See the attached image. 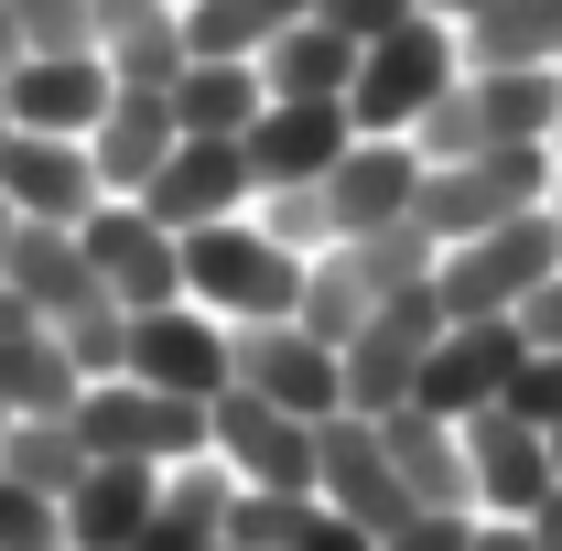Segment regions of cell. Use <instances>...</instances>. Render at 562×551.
Returning a JSON list of instances; mask_svg holds the SVG:
<instances>
[{"instance_id": "obj_1", "label": "cell", "mask_w": 562, "mask_h": 551, "mask_svg": "<svg viewBox=\"0 0 562 551\" xmlns=\"http://www.w3.org/2000/svg\"><path fill=\"white\" fill-rule=\"evenodd\" d=\"M552 140H487L476 162H422V195H412V227L432 249H454V238H487L508 216L552 206Z\"/></svg>"}, {"instance_id": "obj_2", "label": "cell", "mask_w": 562, "mask_h": 551, "mask_svg": "<svg viewBox=\"0 0 562 551\" xmlns=\"http://www.w3.org/2000/svg\"><path fill=\"white\" fill-rule=\"evenodd\" d=\"M184 303H206L216 325H281L303 303V260L281 249L260 216L184 227Z\"/></svg>"}, {"instance_id": "obj_3", "label": "cell", "mask_w": 562, "mask_h": 551, "mask_svg": "<svg viewBox=\"0 0 562 551\" xmlns=\"http://www.w3.org/2000/svg\"><path fill=\"white\" fill-rule=\"evenodd\" d=\"M562 271V216L530 206L487 227V238H454V249H432V303H443V325H476V314H519L541 281Z\"/></svg>"}, {"instance_id": "obj_4", "label": "cell", "mask_w": 562, "mask_h": 551, "mask_svg": "<svg viewBox=\"0 0 562 551\" xmlns=\"http://www.w3.org/2000/svg\"><path fill=\"white\" fill-rule=\"evenodd\" d=\"M465 76V44H454V22L443 11H412V22H390L379 44H357V87H347V120L357 131H401Z\"/></svg>"}, {"instance_id": "obj_5", "label": "cell", "mask_w": 562, "mask_h": 551, "mask_svg": "<svg viewBox=\"0 0 562 551\" xmlns=\"http://www.w3.org/2000/svg\"><path fill=\"white\" fill-rule=\"evenodd\" d=\"M76 432H87V454L184 465V454H216V401H173V390H140V379H87Z\"/></svg>"}, {"instance_id": "obj_6", "label": "cell", "mask_w": 562, "mask_h": 551, "mask_svg": "<svg viewBox=\"0 0 562 551\" xmlns=\"http://www.w3.org/2000/svg\"><path fill=\"white\" fill-rule=\"evenodd\" d=\"M76 238H87V271H98V292H109V303H131V314L184 303V238L140 206V195H98Z\"/></svg>"}, {"instance_id": "obj_7", "label": "cell", "mask_w": 562, "mask_h": 551, "mask_svg": "<svg viewBox=\"0 0 562 551\" xmlns=\"http://www.w3.org/2000/svg\"><path fill=\"white\" fill-rule=\"evenodd\" d=\"M432 336H443V303H432V281H412V292H390L368 325H357L347 346H336V368H347V412H401L422 390V357H432Z\"/></svg>"}, {"instance_id": "obj_8", "label": "cell", "mask_w": 562, "mask_h": 551, "mask_svg": "<svg viewBox=\"0 0 562 551\" xmlns=\"http://www.w3.org/2000/svg\"><path fill=\"white\" fill-rule=\"evenodd\" d=\"M314 497L347 508L368 541L412 519V486H401V465H390V443H379L368 412H325V421H314Z\"/></svg>"}, {"instance_id": "obj_9", "label": "cell", "mask_w": 562, "mask_h": 551, "mask_svg": "<svg viewBox=\"0 0 562 551\" xmlns=\"http://www.w3.org/2000/svg\"><path fill=\"white\" fill-rule=\"evenodd\" d=\"M227 357H238V390H260V401H281V412L325 421L347 412V368H336V346L314 336V325H227Z\"/></svg>"}, {"instance_id": "obj_10", "label": "cell", "mask_w": 562, "mask_h": 551, "mask_svg": "<svg viewBox=\"0 0 562 551\" xmlns=\"http://www.w3.org/2000/svg\"><path fill=\"white\" fill-rule=\"evenodd\" d=\"M519 357H530V336H519V314H476V325H443L432 336V357H422V412L443 421H476L487 401H508V379H519Z\"/></svg>"}, {"instance_id": "obj_11", "label": "cell", "mask_w": 562, "mask_h": 551, "mask_svg": "<svg viewBox=\"0 0 562 551\" xmlns=\"http://www.w3.org/2000/svg\"><path fill=\"white\" fill-rule=\"evenodd\" d=\"M216 465L238 486H281V497H314V421L260 401V390H216Z\"/></svg>"}, {"instance_id": "obj_12", "label": "cell", "mask_w": 562, "mask_h": 551, "mask_svg": "<svg viewBox=\"0 0 562 551\" xmlns=\"http://www.w3.org/2000/svg\"><path fill=\"white\" fill-rule=\"evenodd\" d=\"M131 379L140 390H173V401H216L238 379L227 325H216L206 303H151V314H131Z\"/></svg>"}, {"instance_id": "obj_13", "label": "cell", "mask_w": 562, "mask_h": 551, "mask_svg": "<svg viewBox=\"0 0 562 551\" xmlns=\"http://www.w3.org/2000/svg\"><path fill=\"white\" fill-rule=\"evenodd\" d=\"M249 195H260L249 151H238V140H206V131H184L162 151V173L140 184V206L162 216L173 238H184V227H216V216H249Z\"/></svg>"}, {"instance_id": "obj_14", "label": "cell", "mask_w": 562, "mask_h": 551, "mask_svg": "<svg viewBox=\"0 0 562 551\" xmlns=\"http://www.w3.org/2000/svg\"><path fill=\"white\" fill-rule=\"evenodd\" d=\"M422 195V151L401 131H357L325 173V206H336V238H379V227H412Z\"/></svg>"}, {"instance_id": "obj_15", "label": "cell", "mask_w": 562, "mask_h": 551, "mask_svg": "<svg viewBox=\"0 0 562 551\" xmlns=\"http://www.w3.org/2000/svg\"><path fill=\"white\" fill-rule=\"evenodd\" d=\"M347 140H357L347 98H260V120L238 131V151H249L260 184H325Z\"/></svg>"}, {"instance_id": "obj_16", "label": "cell", "mask_w": 562, "mask_h": 551, "mask_svg": "<svg viewBox=\"0 0 562 551\" xmlns=\"http://www.w3.org/2000/svg\"><path fill=\"white\" fill-rule=\"evenodd\" d=\"M465 476H476V519H530L541 508V486H552V443H541V421H519L508 401L465 421Z\"/></svg>"}, {"instance_id": "obj_17", "label": "cell", "mask_w": 562, "mask_h": 551, "mask_svg": "<svg viewBox=\"0 0 562 551\" xmlns=\"http://www.w3.org/2000/svg\"><path fill=\"white\" fill-rule=\"evenodd\" d=\"M0 87H11V120H22V131H66V140H87L98 109L120 98V76H109L98 44H87V55H11Z\"/></svg>"}, {"instance_id": "obj_18", "label": "cell", "mask_w": 562, "mask_h": 551, "mask_svg": "<svg viewBox=\"0 0 562 551\" xmlns=\"http://www.w3.org/2000/svg\"><path fill=\"white\" fill-rule=\"evenodd\" d=\"M0 195H11V216L87 227V206H98L109 184H98L87 140H66V131H11V151H0Z\"/></svg>"}, {"instance_id": "obj_19", "label": "cell", "mask_w": 562, "mask_h": 551, "mask_svg": "<svg viewBox=\"0 0 562 551\" xmlns=\"http://www.w3.org/2000/svg\"><path fill=\"white\" fill-rule=\"evenodd\" d=\"M379 443H390V465H401V486H412V508H476V476H465V421L401 401V412H379Z\"/></svg>"}, {"instance_id": "obj_20", "label": "cell", "mask_w": 562, "mask_h": 551, "mask_svg": "<svg viewBox=\"0 0 562 551\" xmlns=\"http://www.w3.org/2000/svg\"><path fill=\"white\" fill-rule=\"evenodd\" d=\"M184 140L173 120V98H151V87H120L109 109H98V131H87V162H98V184L109 195H140L151 173H162V151Z\"/></svg>"}, {"instance_id": "obj_21", "label": "cell", "mask_w": 562, "mask_h": 551, "mask_svg": "<svg viewBox=\"0 0 562 551\" xmlns=\"http://www.w3.org/2000/svg\"><path fill=\"white\" fill-rule=\"evenodd\" d=\"M0 390H11V412H76V390H87L55 314H33L22 292H0Z\"/></svg>"}, {"instance_id": "obj_22", "label": "cell", "mask_w": 562, "mask_h": 551, "mask_svg": "<svg viewBox=\"0 0 562 551\" xmlns=\"http://www.w3.org/2000/svg\"><path fill=\"white\" fill-rule=\"evenodd\" d=\"M162 497V465H131V454H98L87 476L66 486V551H131V530Z\"/></svg>"}, {"instance_id": "obj_23", "label": "cell", "mask_w": 562, "mask_h": 551, "mask_svg": "<svg viewBox=\"0 0 562 551\" xmlns=\"http://www.w3.org/2000/svg\"><path fill=\"white\" fill-rule=\"evenodd\" d=\"M0 292H22L33 314H87L98 303V271H87V238L76 227H55V216H22L11 227V271H0Z\"/></svg>"}, {"instance_id": "obj_24", "label": "cell", "mask_w": 562, "mask_h": 551, "mask_svg": "<svg viewBox=\"0 0 562 551\" xmlns=\"http://www.w3.org/2000/svg\"><path fill=\"white\" fill-rule=\"evenodd\" d=\"M227 497H238V476H227L216 454L162 465V497H151V519L131 530V551H216V530H227Z\"/></svg>"}, {"instance_id": "obj_25", "label": "cell", "mask_w": 562, "mask_h": 551, "mask_svg": "<svg viewBox=\"0 0 562 551\" xmlns=\"http://www.w3.org/2000/svg\"><path fill=\"white\" fill-rule=\"evenodd\" d=\"M260 87H271V98H347L357 87V33H336L325 11L281 22L271 44H260Z\"/></svg>"}, {"instance_id": "obj_26", "label": "cell", "mask_w": 562, "mask_h": 551, "mask_svg": "<svg viewBox=\"0 0 562 551\" xmlns=\"http://www.w3.org/2000/svg\"><path fill=\"white\" fill-rule=\"evenodd\" d=\"M260 55H184V76H173V120L206 140H238L249 120H260Z\"/></svg>"}, {"instance_id": "obj_27", "label": "cell", "mask_w": 562, "mask_h": 551, "mask_svg": "<svg viewBox=\"0 0 562 551\" xmlns=\"http://www.w3.org/2000/svg\"><path fill=\"white\" fill-rule=\"evenodd\" d=\"M98 454H87V432H76V412H11L0 421V476L33 486V497H55L66 508V486L87 476Z\"/></svg>"}, {"instance_id": "obj_28", "label": "cell", "mask_w": 562, "mask_h": 551, "mask_svg": "<svg viewBox=\"0 0 562 551\" xmlns=\"http://www.w3.org/2000/svg\"><path fill=\"white\" fill-rule=\"evenodd\" d=\"M465 66H562V0H487L476 22H454Z\"/></svg>"}, {"instance_id": "obj_29", "label": "cell", "mask_w": 562, "mask_h": 551, "mask_svg": "<svg viewBox=\"0 0 562 551\" xmlns=\"http://www.w3.org/2000/svg\"><path fill=\"white\" fill-rule=\"evenodd\" d=\"M465 76H476L487 140H552L562 131V66H465Z\"/></svg>"}, {"instance_id": "obj_30", "label": "cell", "mask_w": 562, "mask_h": 551, "mask_svg": "<svg viewBox=\"0 0 562 551\" xmlns=\"http://www.w3.org/2000/svg\"><path fill=\"white\" fill-rule=\"evenodd\" d=\"M368 314H379V292H368V271H357V249H347V238L314 249V260H303V303H292V325H314L325 346H347Z\"/></svg>"}, {"instance_id": "obj_31", "label": "cell", "mask_w": 562, "mask_h": 551, "mask_svg": "<svg viewBox=\"0 0 562 551\" xmlns=\"http://www.w3.org/2000/svg\"><path fill=\"white\" fill-rule=\"evenodd\" d=\"M412 151H422V162H476V151H487V109H476V76H454V87H443V98H432V109L412 120Z\"/></svg>"}, {"instance_id": "obj_32", "label": "cell", "mask_w": 562, "mask_h": 551, "mask_svg": "<svg viewBox=\"0 0 562 551\" xmlns=\"http://www.w3.org/2000/svg\"><path fill=\"white\" fill-rule=\"evenodd\" d=\"M249 216L271 227L292 260H314V249H336V206H325V184H260L249 195Z\"/></svg>"}, {"instance_id": "obj_33", "label": "cell", "mask_w": 562, "mask_h": 551, "mask_svg": "<svg viewBox=\"0 0 562 551\" xmlns=\"http://www.w3.org/2000/svg\"><path fill=\"white\" fill-rule=\"evenodd\" d=\"M55 336H66L76 379H131V303H109V292H98V303H87V314H66Z\"/></svg>"}, {"instance_id": "obj_34", "label": "cell", "mask_w": 562, "mask_h": 551, "mask_svg": "<svg viewBox=\"0 0 562 551\" xmlns=\"http://www.w3.org/2000/svg\"><path fill=\"white\" fill-rule=\"evenodd\" d=\"M109 76L173 98V76H184V22H151V33H131V44H109Z\"/></svg>"}, {"instance_id": "obj_35", "label": "cell", "mask_w": 562, "mask_h": 551, "mask_svg": "<svg viewBox=\"0 0 562 551\" xmlns=\"http://www.w3.org/2000/svg\"><path fill=\"white\" fill-rule=\"evenodd\" d=\"M11 22H22V55H87L98 44L87 0H11Z\"/></svg>"}, {"instance_id": "obj_36", "label": "cell", "mask_w": 562, "mask_h": 551, "mask_svg": "<svg viewBox=\"0 0 562 551\" xmlns=\"http://www.w3.org/2000/svg\"><path fill=\"white\" fill-rule=\"evenodd\" d=\"M0 551H66V508L0 476Z\"/></svg>"}, {"instance_id": "obj_37", "label": "cell", "mask_w": 562, "mask_h": 551, "mask_svg": "<svg viewBox=\"0 0 562 551\" xmlns=\"http://www.w3.org/2000/svg\"><path fill=\"white\" fill-rule=\"evenodd\" d=\"M508 412L541 421V432L562 421V346H530V357H519V379H508Z\"/></svg>"}, {"instance_id": "obj_38", "label": "cell", "mask_w": 562, "mask_h": 551, "mask_svg": "<svg viewBox=\"0 0 562 551\" xmlns=\"http://www.w3.org/2000/svg\"><path fill=\"white\" fill-rule=\"evenodd\" d=\"M281 551H379V541L357 530L347 508H325V497H303V508H292V530H281Z\"/></svg>"}, {"instance_id": "obj_39", "label": "cell", "mask_w": 562, "mask_h": 551, "mask_svg": "<svg viewBox=\"0 0 562 551\" xmlns=\"http://www.w3.org/2000/svg\"><path fill=\"white\" fill-rule=\"evenodd\" d=\"M476 530V508H412L401 530H379V551H465Z\"/></svg>"}, {"instance_id": "obj_40", "label": "cell", "mask_w": 562, "mask_h": 551, "mask_svg": "<svg viewBox=\"0 0 562 551\" xmlns=\"http://www.w3.org/2000/svg\"><path fill=\"white\" fill-rule=\"evenodd\" d=\"M87 22H98V55H109V44H131L151 22H173V0H87Z\"/></svg>"}, {"instance_id": "obj_41", "label": "cell", "mask_w": 562, "mask_h": 551, "mask_svg": "<svg viewBox=\"0 0 562 551\" xmlns=\"http://www.w3.org/2000/svg\"><path fill=\"white\" fill-rule=\"evenodd\" d=\"M314 11H325V22H336V33H357V44H379V33H390V22H412L422 0H314Z\"/></svg>"}, {"instance_id": "obj_42", "label": "cell", "mask_w": 562, "mask_h": 551, "mask_svg": "<svg viewBox=\"0 0 562 551\" xmlns=\"http://www.w3.org/2000/svg\"><path fill=\"white\" fill-rule=\"evenodd\" d=\"M519 336H530V346H562V271L541 281L530 303H519Z\"/></svg>"}, {"instance_id": "obj_43", "label": "cell", "mask_w": 562, "mask_h": 551, "mask_svg": "<svg viewBox=\"0 0 562 551\" xmlns=\"http://www.w3.org/2000/svg\"><path fill=\"white\" fill-rule=\"evenodd\" d=\"M519 530H530V551H562V476L541 486V508H530V519H519Z\"/></svg>"}, {"instance_id": "obj_44", "label": "cell", "mask_w": 562, "mask_h": 551, "mask_svg": "<svg viewBox=\"0 0 562 551\" xmlns=\"http://www.w3.org/2000/svg\"><path fill=\"white\" fill-rule=\"evenodd\" d=\"M465 551H530V530H519V519H476V530H465Z\"/></svg>"}, {"instance_id": "obj_45", "label": "cell", "mask_w": 562, "mask_h": 551, "mask_svg": "<svg viewBox=\"0 0 562 551\" xmlns=\"http://www.w3.org/2000/svg\"><path fill=\"white\" fill-rule=\"evenodd\" d=\"M11 55H22V22H11V0H0V66H11Z\"/></svg>"}, {"instance_id": "obj_46", "label": "cell", "mask_w": 562, "mask_h": 551, "mask_svg": "<svg viewBox=\"0 0 562 551\" xmlns=\"http://www.w3.org/2000/svg\"><path fill=\"white\" fill-rule=\"evenodd\" d=\"M422 11H443V22H476V11H487V0H422Z\"/></svg>"}, {"instance_id": "obj_47", "label": "cell", "mask_w": 562, "mask_h": 551, "mask_svg": "<svg viewBox=\"0 0 562 551\" xmlns=\"http://www.w3.org/2000/svg\"><path fill=\"white\" fill-rule=\"evenodd\" d=\"M11 227H22V216H11V195H0V271H11Z\"/></svg>"}, {"instance_id": "obj_48", "label": "cell", "mask_w": 562, "mask_h": 551, "mask_svg": "<svg viewBox=\"0 0 562 551\" xmlns=\"http://www.w3.org/2000/svg\"><path fill=\"white\" fill-rule=\"evenodd\" d=\"M11 131H22V120H11V87H0V151H11Z\"/></svg>"}, {"instance_id": "obj_49", "label": "cell", "mask_w": 562, "mask_h": 551, "mask_svg": "<svg viewBox=\"0 0 562 551\" xmlns=\"http://www.w3.org/2000/svg\"><path fill=\"white\" fill-rule=\"evenodd\" d=\"M541 443H552V476H562V421H552V432H541Z\"/></svg>"}, {"instance_id": "obj_50", "label": "cell", "mask_w": 562, "mask_h": 551, "mask_svg": "<svg viewBox=\"0 0 562 551\" xmlns=\"http://www.w3.org/2000/svg\"><path fill=\"white\" fill-rule=\"evenodd\" d=\"M552 216H562V173H552Z\"/></svg>"}, {"instance_id": "obj_51", "label": "cell", "mask_w": 562, "mask_h": 551, "mask_svg": "<svg viewBox=\"0 0 562 551\" xmlns=\"http://www.w3.org/2000/svg\"><path fill=\"white\" fill-rule=\"evenodd\" d=\"M0 421H11V390H0Z\"/></svg>"}, {"instance_id": "obj_52", "label": "cell", "mask_w": 562, "mask_h": 551, "mask_svg": "<svg viewBox=\"0 0 562 551\" xmlns=\"http://www.w3.org/2000/svg\"><path fill=\"white\" fill-rule=\"evenodd\" d=\"M552 162H562V131H552Z\"/></svg>"}]
</instances>
